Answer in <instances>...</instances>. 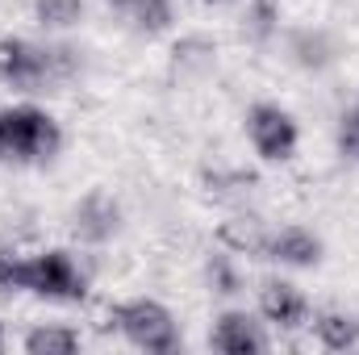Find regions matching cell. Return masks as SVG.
Returning a JSON list of instances; mask_svg holds the SVG:
<instances>
[{
	"label": "cell",
	"mask_w": 359,
	"mask_h": 355,
	"mask_svg": "<svg viewBox=\"0 0 359 355\" xmlns=\"http://www.w3.org/2000/svg\"><path fill=\"white\" fill-rule=\"evenodd\" d=\"M76 76V59L63 46H38L29 38H0V80L17 92H46Z\"/></svg>",
	"instance_id": "1"
},
{
	"label": "cell",
	"mask_w": 359,
	"mask_h": 355,
	"mask_svg": "<svg viewBox=\"0 0 359 355\" xmlns=\"http://www.w3.org/2000/svg\"><path fill=\"white\" fill-rule=\"evenodd\" d=\"M63 147L59 121L38 105L0 109V159L4 163H42Z\"/></svg>",
	"instance_id": "2"
},
{
	"label": "cell",
	"mask_w": 359,
	"mask_h": 355,
	"mask_svg": "<svg viewBox=\"0 0 359 355\" xmlns=\"http://www.w3.org/2000/svg\"><path fill=\"white\" fill-rule=\"evenodd\" d=\"M109 322L113 330H121L138 351H151V355H172L180 347V330H176V318L168 305L151 301V297H134V301H121L109 309Z\"/></svg>",
	"instance_id": "3"
},
{
	"label": "cell",
	"mask_w": 359,
	"mask_h": 355,
	"mask_svg": "<svg viewBox=\"0 0 359 355\" xmlns=\"http://www.w3.org/2000/svg\"><path fill=\"white\" fill-rule=\"evenodd\" d=\"M25 293H34L42 301L80 305L88 297V280L67 251H42V255L25 260Z\"/></svg>",
	"instance_id": "4"
},
{
	"label": "cell",
	"mask_w": 359,
	"mask_h": 355,
	"mask_svg": "<svg viewBox=\"0 0 359 355\" xmlns=\"http://www.w3.org/2000/svg\"><path fill=\"white\" fill-rule=\"evenodd\" d=\"M247 138H251L255 155L268 159V163L292 159L297 155V142H301L292 113L280 109V105H268V100L264 105H251V113H247Z\"/></svg>",
	"instance_id": "5"
},
{
	"label": "cell",
	"mask_w": 359,
	"mask_h": 355,
	"mask_svg": "<svg viewBox=\"0 0 359 355\" xmlns=\"http://www.w3.org/2000/svg\"><path fill=\"white\" fill-rule=\"evenodd\" d=\"M209 347L222 355H259L271 343L264 335V322H255L247 309H226L209 330Z\"/></svg>",
	"instance_id": "6"
},
{
	"label": "cell",
	"mask_w": 359,
	"mask_h": 355,
	"mask_svg": "<svg viewBox=\"0 0 359 355\" xmlns=\"http://www.w3.org/2000/svg\"><path fill=\"white\" fill-rule=\"evenodd\" d=\"M259 314L276 330H301L309 322V301L288 280H264L259 284Z\"/></svg>",
	"instance_id": "7"
},
{
	"label": "cell",
	"mask_w": 359,
	"mask_h": 355,
	"mask_svg": "<svg viewBox=\"0 0 359 355\" xmlns=\"http://www.w3.org/2000/svg\"><path fill=\"white\" fill-rule=\"evenodd\" d=\"M264 260H276L284 267H313L322 260V239L301 230V226H284L268 234V247H264Z\"/></svg>",
	"instance_id": "8"
},
{
	"label": "cell",
	"mask_w": 359,
	"mask_h": 355,
	"mask_svg": "<svg viewBox=\"0 0 359 355\" xmlns=\"http://www.w3.org/2000/svg\"><path fill=\"white\" fill-rule=\"evenodd\" d=\"M117 205L104 196V192H92L84 196L80 205H76V234L84 239V243H104V239H113L117 234Z\"/></svg>",
	"instance_id": "9"
},
{
	"label": "cell",
	"mask_w": 359,
	"mask_h": 355,
	"mask_svg": "<svg viewBox=\"0 0 359 355\" xmlns=\"http://www.w3.org/2000/svg\"><path fill=\"white\" fill-rule=\"evenodd\" d=\"M217 243L226 247V251H234V255H259L264 260V247H268V230H264V222L259 217H230V222H222L217 226Z\"/></svg>",
	"instance_id": "10"
},
{
	"label": "cell",
	"mask_w": 359,
	"mask_h": 355,
	"mask_svg": "<svg viewBox=\"0 0 359 355\" xmlns=\"http://www.w3.org/2000/svg\"><path fill=\"white\" fill-rule=\"evenodd\" d=\"M313 335H318V343L326 351H351V347H359V322L347 318V314H339V309L318 314L313 318Z\"/></svg>",
	"instance_id": "11"
},
{
	"label": "cell",
	"mask_w": 359,
	"mask_h": 355,
	"mask_svg": "<svg viewBox=\"0 0 359 355\" xmlns=\"http://www.w3.org/2000/svg\"><path fill=\"white\" fill-rule=\"evenodd\" d=\"M21 347L29 355H76L84 347V339L72 326H34Z\"/></svg>",
	"instance_id": "12"
},
{
	"label": "cell",
	"mask_w": 359,
	"mask_h": 355,
	"mask_svg": "<svg viewBox=\"0 0 359 355\" xmlns=\"http://www.w3.org/2000/svg\"><path fill=\"white\" fill-rule=\"evenodd\" d=\"M34 17L42 29H72L84 17V0H34Z\"/></svg>",
	"instance_id": "13"
},
{
	"label": "cell",
	"mask_w": 359,
	"mask_h": 355,
	"mask_svg": "<svg viewBox=\"0 0 359 355\" xmlns=\"http://www.w3.org/2000/svg\"><path fill=\"white\" fill-rule=\"evenodd\" d=\"M126 13L138 34H163L172 25V0H134Z\"/></svg>",
	"instance_id": "14"
},
{
	"label": "cell",
	"mask_w": 359,
	"mask_h": 355,
	"mask_svg": "<svg viewBox=\"0 0 359 355\" xmlns=\"http://www.w3.org/2000/svg\"><path fill=\"white\" fill-rule=\"evenodd\" d=\"M247 25H251V34H255L259 42H268L271 34H276V25H280V0H251Z\"/></svg>",
	"instance_id": "15"
},
{
	"label": "cell",
	"mask_w": 359,
	"mask_h": 355,
	"mask_svg": "<svg viewBox=\"0 0 359 355\" xmlns=\"http://www.w3.org/2000/svg\"><path fill=\"white\" fill-rule=\"evenodd\" d=\"M25 260L13 247H0V293H25Z\"/></svg>",
	"instance_id": "16"
},
{
	"label": "cell",
	"mask_w": 359,
	"mask_h": 355,
	"mask_svg": "<svg viewBox=\"0 0 359 355\" xmlns=\"http://www.w3.org/2000/svg\"><path fill=\"white\" fill-rule=\"evenodd\" d=\"M209 280H213V288H217V293H234V288H238L234 267L226 264L222 255H213V264H209Z\"/></svg>",
	"instance_id": "17"
},
{
	"label": "cell",
	"mask_w": 359,
	"mask_h": 355,
	"mask_svg": "<svg viewBox=\"0 0 359 355\" xmlns=\"http://www.w3.org/2000/svg\"><path fill=\"white\" fill-rule=\"evenodd\" d=\"M343 151L347 155H359V105L351 117H343Z\"/></svg>",
	"instance_id": "18"
},
{
	"label": "cell",
	"mask_w": 359,
	"mask_h": 355,
	"mask_svg": "<svg viewBox=\"0 0 359 355\" xmlns=\"http://www.w3.org/2000/svg\"><path fill=\"white\" fill-rule=\"evenodd\" d=\"M104 4H113V8H121V13H126V8H130L134 0H104Z\"/></svg>",
	"instance_id": "19"
},
{
	"label": "cell",
	"mask_w": 359,
	"mask_h": 355,
	"mask_svg": "<svg viewBox=\"0 0 359 355\" xmlns=\"http://www.w3.org/2000/svg\"><path fill=\"white\" fill-rule=\"evenodd\" d=\"M4 343H8V339H4V326H0V351H4Z\"/></svg>",
	"instance_id": "20"
},
{
	"label": "cell",
	"mask_w": 359,
	"mask_h": 355,
	"mask_svg": "<svg viewBox=\"0 0 359 355\" xmlns=\"http://www.w3.org/2000/svg\"><path fill=\"white\" fill-rule=\"evenodd\" d=\"M205 4H213V0H205Z\"/></svg>",
	"instance_id": "21"
}]
</instances>
